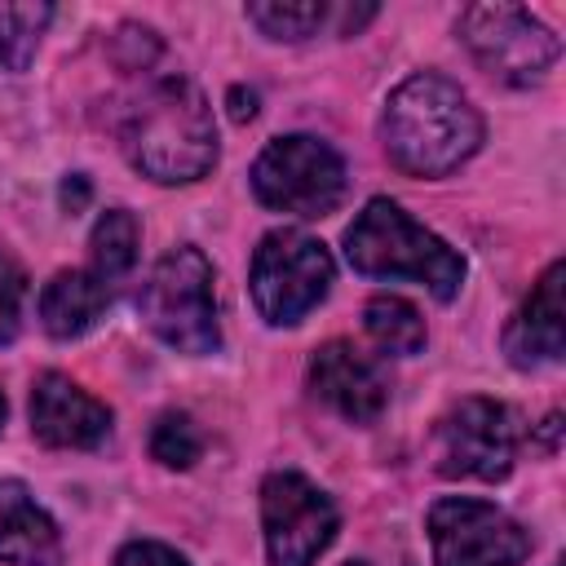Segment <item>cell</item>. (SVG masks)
Masks as SVG:
<instances>
[{"mask_svg": "<svg viewBox=\"0 0 566 566\" xmlns=\"http://www.w3.org/2000/svg\"><path fill=\"white\" fill-rule=\"evenodd\" d=\"M203 451V433L186 411H164L150 429V455L164 469H190Z\"/></svg>", "mask_w": 566, "mask_h": 566, "instance_id": "ffe728a7", "label": "cell"}, {"mask_svg": "<svg viewBox=\"0 0 566 566\" xmlns=\"http://www.w3.org/2000/svg\"><path fill=\"white\" fill-rule=\"evenodd\" d=\"M0 429H4V394H0Z\"/></svg>", "mask_w": 566, "mask_h": 566, "instance_id": "d4e9b609", "label": "cell"}, {"mask_svg": "<svg viewBox=\"0 0 566 566\" xmlns=\"http://www.w3.org/2000/svg\"><path fill=\"white\" fill-rule=\"evenodd\" d=\"M363 327H367V336H371L385 354H398V358L420 354L424 340H429L420 310H416L411 301H402V296H389V292H380V296L367 301V310H363Z\"/></svg>", "mask_w": 566, "mask_h": 566, "instance_id": "e0dca14e", "label": "cell"}, {"mask_svg": "<svg viewBox=\"0 0 566 566\" xmlns=\"http://www.w3.org/2000/svg\"><path fill=\"white\" fill-rule=\"evenodd\" d=\"M332 252L305 234V230H270L256 252H252V270H248V287H252V305L270 327H292L301 323L332 287Z\"/></svg>", "mask_w": 566, "mask_h": 566, "instance_id": "5b68a950", "label": "cell"}, {"mask_svg": "<svg viewBox=\"0 0 566 566\" xmlns=\"http://www.w3.org/2000/svg\"><path fill=\"white\" fill-rule=\"evenodd\" d=\"M345 256L367 279H411L438 301H451L464 283V256L385 195L367 199L363 212L349 221Z\"/></svg>", "mask_w": 566, "mask_h": 566, "instance_id": "3957f363", "label": "cell"}, {"mask_svg": "<svg viewBox=\"0 0 566 566\" xmlns=\"http://www.w3.org/2000/svg\"><path fill=\"white\" fill-rule=\"evenodd\" d=\"M106 310V283L93 270H57L40 287V327L53 340L84 336Z\"/></svg>", "mask_w": 566, "mask_h": 566, "instance_id": "9a60e30c", "label": "cell"}, {"mask_svg": "<svg viewBox=\"0 0 566 566\" xmlns=\"http://www.w3.org/2000/svg\"><path fill=\"white\" fill-rule=\"evenodd\" d=\"M429 544L433 566H522L531 553L522 522L473 495H447L429 509Z\"/></svg>", "mask_w": 566, "mask_h": 566, "instance_id": "9c48e42d", "label": "cell"}, {"mask_svg": "<svg viewBox=\"0 0 566 566\" xmlns=\"http://www.w3.org/2000/svg\"><path fill=\"white\" fill-rule=\"evenodd\" d=\"M0 562L4 566H62L57 522L18 478H0Z\"/></svg>", "mask_w": 566, "mask_h": 566, "instance_id": "5bb4252c", "label": "cell"}, {"mask_svg": "<svg viewBox=\"0 0 566 566\" xmlns=\"http://www.w3.org/2000/svg\"><path fill=\"white\" fill-rule=\"evenodd\" d=\"M517 455L513 411L495 398H460L438 420V473L500 482Z\"/></svg>", "mask_w": 566, "mask_h": 566, "instance_id": "30bf717a", "label": "cell"}, {"mask_svg": "<svg viewBox=\"0 0 566 566\" xmlns=\"http://www.w3.org/2000/svg\"><path fill=\"white\" fill-rule=\"evenodd\" d=\"M349 566H363V562H349Z\"/></svg>", "mask_w": 566, "mask_h": 566, "instance_id": "484cf974", "label": "cell"}, {"mask_svg": "<svg viewBox=\"0 0 566 566\" xmlns=\"http://www.w3.org/2000/svg\"><path fill=\"white\" fill-rule=\"evenodd\" d=\"M243 13H248V22H252L261 35L287 40V44L310 40V35L332 18V9L318 4V0H261V4H248Z\"/></svg>", "mask_w": 566, "mask_h": 566, "instance_id": "ac0fdd59", "label": "cell"}, {"mask_svg": "<svg viewBox=\"0 0 566 566\" xmlns=\"http://www.w3.org/2000/svg\"><path fill=\"white\" fill-rule=\"evenodd\" d=\"M115 566H190V562L159 539H133L115 553Z\"/></svg>", "mask_w": 566, "mask_h": 566, "instance_id": "7402d4cb", "label": "cell"}, {"mask_svg": "<svg viewBox=\"0 0 566 566\" xmlns=\"http://www.w3.org/2000/svg\"><path fill=\"white\" fill-rule=\"evenodd\" d=\"M84 199H88V181H84V177H80V172H75V177H71V181H66V186H62V203H66V208H71V212H75V208H80V203H84Z\"/></svg>", "mask_w": 566, "mask_h": 566, "instance_id": "603a6c76", "label": "cell"}, {"mask_svg": "<svg viewBox=\"0 0 566 566\" xmlns=\"http://www.w3.org/2000/svg\"><path fill=\"white\" fill-rule=\"evenodd\" d=\"M455 31L460 44L473 53V62L491 80L513 88L539 84L562 53V40L522 4H469Z\"/></svg>", "mask_w": 566, "mask_h": 566, "instance_id": "52a82bcc", "label": "cell"}, {"mask_svg": "<svg viewBox=\"0 0 566 566\" xmlns=\"http://www.w3.org/2000/svg\"><path fill=\"white\" fill-rule=\"evenodd\" d=\"M261 531L270 566H314L332 548L340 513L332 495L314 486L305 473L274 469L261 482Z\"/></svg>", "mask_w": 566, "mask_h": 566, "instance_id": "ba28073f", "label": "cell"}, {"mask_svg": "<svg viewBox=\"0 0 566 566\" xmlns=\"http://www.w3.org/2000/svg\"><path fill=\"white\" fill-rule=\"evenodd\" d=\"M119 146H124V159L159 186L199 181L217 164L212 106H208V97L199 93L195 80L155 75L124 106Z\"/></svg>", "mask_w": 566, "mask_h": 566, "instance_id": "7a4b0ae2", "label": "cell"}, {"mask_svg": "<svg viewBox=\"0 0 566 566\" xmlns=\"http://www.w3.org/2000/svg\"><path fill=\"white\" fill-rule=\"evenodd\" d=\"M482 115L469 93L433 71L407 75L380 111V146L407 177H447L482 146Z\"/></svg>", "mask_w": 566, "mask_h": 566, "instance_id": "6da1fadb", "label": "cell"}, {"mask_svg": "<svg viewBox=\"0 0 566 566\" xmlns=\"http://www.w3.org/2000/svg\"><path fill=\"white\" fill-rule=\"evenodd\" d=\"M31 433L53 451H93L111 433V407L97 402L62 371H44L31 385Z\"/></svg>", "mask_w": 566, "mask_h": 566, "instance_id": "8fae6325", "label": "cell"}, {"mask_svg": "<svg viewBox=\"0 0 566 566\" xmlns=\"http://www.w3.org/2000/svg\"><path fill=\"white\" fill-rule=\"evenodd\" d=\"M142 323L177 354L203 358L221 349L217 296H212V265L195 243H181L155 261L137 296Z\"/></svg>", "mask_w": 566, "mask_h": 566, "instance_id": "277c9868", "label": "cell"}, {"mask_svg": "<svg viewBox=\"0 0 566 566\" xmlns=\"http://www.w3.org/2000/svg\"><path fill=\"white\" fill-rule=\"evenodd\" d=\"M137 248H142V226L128 208H106L88 234V256H93V274L102 283L124 279L137 265Z\"/></svg>", "mask_w": 566, "mask_h": 566, "instance_id": "2e32d148", "label": "cell"}, {"mask_svg": "<svg viewBox=\"0 0 566 566\" xmlns=\"http://www.w3.org/2000/svg\"><path fill=\"white\" fill-rule=\"evenodd\" d=\"M22 301H27V274L18 261L0 252V345H9L22 327Z\"/></svg>", "mask_w": 566, "mask_h": 566, "instance_id": "44dd1931", "label": "cell"}, {"mask_svg": "<svg viewBox=\"0 0 566 566\" xmlns=\"http://www.w3.org/2000/svg\"><path fill=\"white\" fill-rule=\"evenodd\" d=\"M310 389L323 407H332L349 424H371L389 402V385H385L376 358H367L349 340H327L314 349Z\"/></svg>", "mask_w": 566, "mask_h": 566, "instance_id": "7c38bea8", "label": "cell"}, {"mask_svg": "<svg viewBox=\"0 0 566 566\" xmlns=\"http://www.w3.org/2000/svg\"><path fill=\"white\" fill-rule=\"evenodd\" d=\"M230 102H234V106H230L234 119H252V115H256V93L243 97V88H230Z\"/></svg>", "mask_w": 566, "mask_h": 566, "instance_id": "cb8c5ba5", "label": "cell"}, {"mask_svg": "<svg viewBox=\"0 0 566 566\" xmlns=\"http://www.w3.org/2000/svg\"><path fill=\"white\" fill-rule=\"evenodd\" d=\"M252 195L270 212L327 217L345 199V159L310 133L274 137L252 164Z\"/></svg>", "mask_w": 566, "mask_h": 566, "instance_id": "8992f818", "label": "cell"}, {"mask_svg": "<svg viewBox=\"0 0 566 566\" xmlns=\"http://www.w3.org/2000/svg\"><path fill=\"white\" fill-rule=\"evenodd\" d=\"M49 18H53L49 4H0V62L9 71H27L31 66Z\"/></svg>", "mask_w": 566, "mask_h": 566, "instance_id": "d6986e66", "label": "cell"}, {"mask_svg": "<svg viewBox=\"0 0 566 566\" xmlns=\"http://www.w3.org/2000/svg\"><path fill=\"white\" fill-rule=\"evenodd\" d=\"M562 279H566V265L553 261L539 283L531 287V296L522 301V310L513 314L509 332H504V354L513 367H544V363H557L562 349H566V310H562Z\"/></svg>", "mask_w": 566, "mask_h": 566, "instance_id": "4fadbf2b", "label": "cell"}]
</instances>
